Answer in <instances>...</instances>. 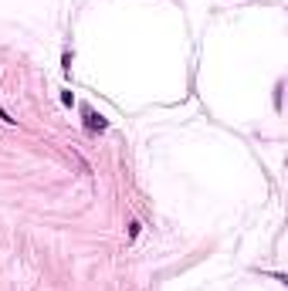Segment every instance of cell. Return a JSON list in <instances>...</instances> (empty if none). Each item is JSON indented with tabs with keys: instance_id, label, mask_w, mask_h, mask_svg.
<instances>
[{
	"instance_id": "6da1fadb",
	"label": "cell",
	"mask_w": 288,
	"mask_h": 291,
	"mask_svg": "<svg viewBox=\"0 0 288 291\" xmlns=\"http://www.w3.org/2000/svg\"><path fill=\"white\" fill-rule=\"evenodd\" d=\"M85 126H88L92 132H102V129H109V122H105L102 115H95L92 109H85Z\"/></svg>"
},
{
	"instance_id": "7a4b0ae2",
	"label": "cell",
	"mask_w": 288,
	"mask_h": 291,
	"mask_svg": "<svg viewBox=\"0 0 288 291\" xmlns=\"http://www.w3.org/2000/svg\"><path fill=\"white\" fill-rule=\"evenodd\" d=\"M0 122H7V126H14V122H17V119H10V115H7V109H3V105H0Z\"/></svg>"
}]
</instances>
